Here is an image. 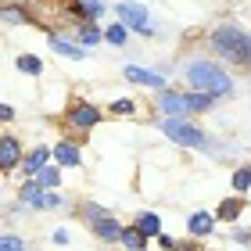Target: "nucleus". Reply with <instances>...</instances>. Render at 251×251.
<instances>
[{"label":"nucleus","instance_id":"1","mask_svg":"<svg viewBox=\"0 0 251 251\" xmlns=\"http://www.w3.org/2000/svg\"><path fill=\"white\" fill-rule=\"evenodd\" d=\"M212 50L237 68H251V32L237 25H219L212 32Z\"/></svg>","mask_w":251,"mask_h":251},{"label":"nucleus","instance_id":"2","mask_svg":"<svg viewBox=\"0 0 251 251\" xmlns=\"http://www.w3.org/2000/svg\"><path fill=\"white\" fill-rule=\"evenodd\" d=\"M183 75L198 94H208V97H226L233 90V79L226 75V68L212 65V61H190Z\"/></svg>","mask_w":251,"mask_h":251},{"label":"nucleus","instance_id":"3","mask_svg":"<svg viewBox=\"0 0 251 251\" xmlns=\"http://www.w3.org/2000/svg\"><path fill=\"white\" fill-rule=\"evenodd\" d=\"M212 100L208 94H173V90H162L158 94V108L165 115H190V111H212Z\"/></svg>","mask_w":251,"mask_h":251},{"label":"nucleus","instance_id":"4","mask_svg":"<svg viewBox=\"0 0 251 251\" xmlns=\"http://www.w3.org/2000/svg\"><path fill=\"white\" fill-rule=\"evenodd\" d=\"M162 129L173 136L176 144H187V147H201V151H208L212 147V140L204 136L201 129H194V126H187V122H179V119H169V122H162Z\"/></svg>","mask_w":251,"mask_h":251},{"label":"nucleus","instance_id":"5","mask_svg":"<svg viewBox=\"0 0 251 251\" xmlns=\"http://www.w3.org/2000/svg\"><path fill=\"white\" fill-rule=\"evenodd\" d=\"M119 18L122 25H133L136 32H144V36H151V25H147V7L144 4H133V0H126V4H119Z\"/></svg>","mask_w":251,"mask_h":251},{"label":"nucleus","instance_id":"6","mask_svg":"<svg viewBox=\"0 0 251 251\" xmlns=\"http://www.w3.org/2000/svg\"><path fill=\"white\" fill-rule=\"evenodd\" d=\"M100 122V111L94 104H86V100H79V104L68 108V126H75V129H90V126Z\"/></svg>","mask_w":251,"mask_h":251},{"label":"nucleus","instance_id":"7","mask_svg":"<svg viewBox=\"0 0 251 251\" xmlns=\"http://www.w3.org/2000/svg\"><path fill=\"white\" fill-rule=\"evenodd\" d=\"M18 162H22V147H18V140H15V136H4V140H0V169H4V173H11Z\"/></svg>","mask_w":251,"mask_h":251},{"label":"nucleus","instance_id":"8","mask_svg":"<svg viewBox=\"0 0 251 251\" xmlns=\"http://www.w3.org/2000/svg\"><path fill=\"white\" fill-rule=\"evenodd\" d=\"M68 4L75 7L79 22H97L100 15H104V4H100V0H68Z\"/></svg>","mask_w":251,"mask_h":251},{"label":"nucleus","instance_id":"9","mask_svg":"<svg viewBox=\"0 0 251 251\" xmlns=\"http://www.w3.org/2000/svg\"><path fill=\"white\" fill-rule=\"evenodd\" d=\"M126 79L140 83V86H162V75L158 72H147V68H136V65H126Z\"/></svg>","mask_w":251,"mask_h":251},{"label":"nucleus","instance_id":"10","mask_svg":"<svg viewBox=\"0 0 251 251\" xmlns=\"http://www.w3.org/2000/svg\"><path fill=\"white\" fill-rule=\"evenodd\" d=\"M50 47L58 50L61 58H75V61H79V58H86V50L79 47L75 40H65V36H50Z\"/></svg>","mask_w":251,"mask_h":251},{"label":"nucleus","instance_id":"11","mask_svg":"<svg viewBox=\"0 0 251 251\" xmlns=\"http://www.w3.org/2000/svg\"><path fill=\"white\" fill-rule=\"evenodd\" d=\"M94 233L100 237V241H119V237H122V226L111 219V215H104V219L94 223Z\"/></svg>","mask_w":251,"mask_h":251},{"label":"nucleus","instance_id":"12","mask_svg":"<svg viewBox=\"0 0 251 251\" xmlns=\"http://www.w3.org/2000/svg\"><path fill=\"white\" fill-rule=\"evenodd\" d=\"M187 226H190V233H194V237H204V233H212V226H215V215H208V212H194Z\"/></svg>","mask_w":251,"mask_h":251},{"label":"nucleus","instance_id":"13","mask_svg":"<svg viewBox=\"0 0 251 251\" xmlns=\"http://www.w3.org/2000/svg\"><path fill=\"white\" fill-rule=\"evenodd\" d=\"M136 230H140L144 237H158L162 233V219H158L154 212H144L140 219H136Z\"/></svg>","mask_w":251,"mask_h":251},{"label":"nucleus","instance_id":"14","mask_svg":"<svg viewBox=\"0 0 251 251\" xmlns=\"http://www.w3.org/2000/svg\"><path fill=\"white\" fill-rule=\"evenodd\" d=\"M119 241H122L126 248H129V251H144L147 237H144L140 230H136V226H122V237H119Z\"/></svg>","mask_w":251,"mask_h":251},{"label":"nucleus","instance_id":"15","mask_svg":"<svg viewBox=\"0 0 251 251\" xmlns=\"http://www.w3.org/2000/svg\"><path fill=\"white\" fill-rule=\"evenodd\" d=\"M54 158H58V165H79V151H75V144H68V140H61L54 147Z\"/></svg>","mask_w":251,"mask_h":251},{"label":"nucleus","instance_id":"16","mask_svg":"<svg viewBox=\"0 0 251 251\" xmlns=\"http://www.w3.org/2000/svg\"><path fill=\"white\" fill-rule=\"evenodd\" d=\"M47 158H50V151H47V147H36V151H32V154L25 158V173H29V176H36L40 169L47 165Z\"/></svg>","mask_w":251,"mask_h":251},{"label":"nucleus","instance_id":"17","mask_svg":"<svg viewBox=\"0 0 251 251\" xmlns=\"http://www.w3.org/2000/svg\"><path fill=\"white\" fill-rule=\"evenodd\" d=\"M0 22H11V25H29V11L25 7H4L0 11Z\"/></svg>","mask_w":251,"mask_h":251},{"label":"nucleus","instance_id":"18","mask_svg":"<svg viewBox=\"0 0 251 251\" xmlns=\"http://www.w3.org/2000/svg\"><path fill=\"white\" fill-rule=\"evenodd\" d=\"M100 40V29L97 25H90V22H79V29H75V43H97Z\"/></svg>","mask_w":251,"mask_h":251},{"label":"nucleus","instance_id":"19","mask_svg":"<svg viewBox=\"0 0 251 251\" xmlns=\"http://www.w3.org/2000/svg\"><path fill=\"white\" fill-rule=\"evenodd\" d=\"M237 215H241V194L230 198V201H223L219 212H215V219H237Z\"/></svg>","mask_w":251,"mask_h":251},{"label":"nucleus","instance_id":"20","mask_svg":"<svg viewBox=\"0 0 251 251\" xmlns=\"http://www.w3.org/2000/svg\"><path fill=\"white\" fill-rule=\"evenodd\" d=\"M18 72H25V75H40V72H43V61H40V58H32V54H22V58H18Z\"/></svg>","mask_w":251,"mask_h":251},{"label":"nucleus","instance_id":"21","mask_svg":"<svg viewBox=\"0 0 251 251\" xmlns=\"http://www.w3.org/2000/svg\"><path fill=\"white\" fill-rule=\"evenodd\" d=\"M126 36H129V25H122V22H115V25L104 32V40H108V43H115V47H122Z\"/></svg>","mask_w":251,"mask_h":251},{"label":"nucleus","instance_id":"22","mask_svg":"<svg viewBox=\"0 0 251 251\" xmlns=\"http://www.w3.org/2000/svg\"><path fill=\"white\" fill-rule=\"evenodd\" d=\"M248 187H251V165H241V169L233 173V190H237V194H244Z\"/></svg>","mask_w":251,"mask_h":251},{"label":"nucleus","instance_id":"23","mask_svg":"<svg viewBox=\"0 0 251 251\" xmlns=\"http://www.w3.org/2000/svg\"><path fill=\"white\" fill-rule=\"evenodd\" d=\"M36 183H40V187H58V169H54V165H43L40 173H36Z\"/></svg>","mask_w":251,"mask_h":251},{"label":"nucleus","instance_id":"24","mask_svg":"<svg viewBox=\"0 0 251 251\" xmlns=\"http://www.w3.org/2000/svg\"><path fill=\"white\" fill-rule=\"evenodd\" d=\"M83 215H86V219H90V226H94L97 219H104V215H108V212H104V208H97V204H83Z\"/></svg>","mask_w":251,"mask_h":251},{"label":"nucleus","instance_id":"25","mask_svg":"<svg viewBox=\"0 0 251 251\" xmlns=\"http://www.w3.org/2000/svg\"><path fill=\"white\" fill-rule=\"evenodd\" d=\"M111 111H115V115H133L136 104H133L129 97H126V100H115V104H111Z\"/></svg>","mask_w":251,"mask_h":251},{"label":"nucleus","instance_id":"26","mask_svg":"<svg viewBox=\"0 0 251 251\" xmlns=\"http://www.w3.org/2000/svg\"><path fill=\"white\" fill-rule=\"evenodd\" d=\"M0 251H25V244L18 237H0Z\"/></svg>","mask_w":251,"mask_h":251},{"label":"nucleus","instance_id":"27","mask_svg":"<svg viewBox=\"0 0 251 251\" xmlns=\"http://www.w3.org/2000/svg\"><path fill=\"white\" fill-rule=\"evenodd\" d=\"M7 119H15V108H7V104H0V122H7Z\"/></svg>","mask_w":251,"mask_h":251},{"label":"nucleus","instance_id":"28","mask_svg":"<svg viewBox=\"0 0 251 251\" xmlns=\"http://www.w3.org/2000/svg\"><path fill=\"white\" fill-rule=\"evenodd\" d=\"M233 241H241V244H248V241H251V233H248V230H233Z\"/></svg>","mask_w":251,"mask_h":251},{"label":"nucleus","instance_id":"29","mask_svg":"<svg viewBox=\"0 0 251 251\" xmlns=\"http://www.w3.org/2000/svg\"><path fill=\"white\" fill-rule=\"evenodd\" d=\"M179 251H198V248H194V244H179Z\"/></svg>","mask_w":251,"mask_h":251},{"label":"nucleus","instance_id":"30","mask_svg":"<svg viewBox=\"0 0 251 251\" xmlns=\"http://www.w3.org/2000/svg\"><path fill=\"white\" fill-rule=\"evenodd\" d=\"M0 140H4V136H0Z\"/></svg>","mask_w":251,"mask_h":251}]
</instances>
